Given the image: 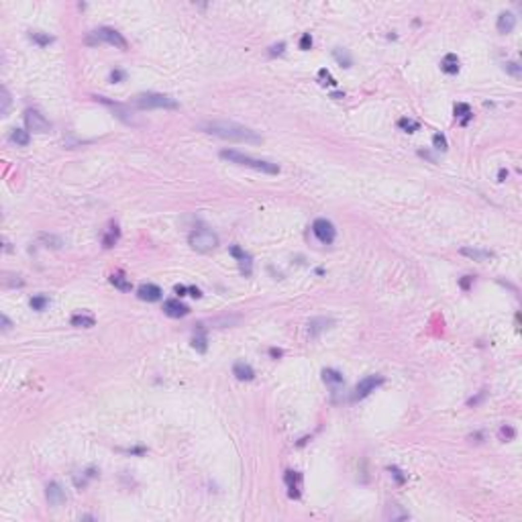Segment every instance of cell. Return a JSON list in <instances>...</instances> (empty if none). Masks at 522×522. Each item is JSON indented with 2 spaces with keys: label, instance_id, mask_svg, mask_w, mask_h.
<instances>
[{
  "label": "cell",
  "instance_id": "3",
  "mask_svg": "<svg viewBox=\"0 0 522 522\" xmlns=\"http://www.w3.org/2000/svg\"><path fill=\"white\" fill-rule=\"evenodd\" d=\"M188 243H190V247H192L194 251H198V253H208V251H212V249L218 247V235H216L214 231L206 229V227H200V229H194V231L190 233Z\"/></svg>",
  "mask_w": 522,
  "mask_h": 522
},
{
  "label": "cell",
  "instance_id": "29",
  "mask_svg": "<svg viewBox=\"0 0 522 522\" xmlns=\"http://www.w3.org/2000/svg\"><path fill=\"white\" fill-rule=\"evenodd\" d=\"M39 241H41L45 247H51V249H59V247H63V241H61L59 237H55V235L41 233V235H39Z\"/></svg>",
  "mask_w": 522,
  "mask_h": 522
},
{
  "label": "cell",
  "instance_id": "14",
  "mask_svg": "<svg viewBox=\"0 0 522 522\" xmlns=\"http://www.w3.org/2000/svg\"><path fill=\"white\" fill-rule=\"evenodd\" d=\"M233 376L239 382H251L255 378V371H253V367L247 361L241 359V361H235V365H233Z\"/></svg>",
  "mask_w": 522,
  "mask_h": 522
},
{
  "label": "cell",
  "instance_id": "35",
  "mask_svg": "<svg viewBox=\"0 0 522 522\" xmlns=\"http://www.w3.org/2000/svg\"><path fill=\"white\" fill-rule=\"evenodd\" d=\"M516 436V430L510 426V424H504L502 428H500V438L502 440H512Z\"/></svg>",
  "mask_w": 522,
  "mask_h": 522
},
{
  "label": "cell",
  "instance_id": "16",
  "mask_svg": "<svg viewBox=\"0 0 522 522\" xmlns=\"http://www.w3.org/2000/svg\"><path fill=\"white\" fill-rule=\"evenodd\" d=\"M331 327H333V320L327 318V316L310 318V323H308V335H310V337H318L323 331H327V329H331Z\"/></svg>",
  "mask_w": 522,
  "mask_h": 522
},
{
  "label": "cell",
  "instance_id": "39",
  "mask_svg": "<svg viewBox=\"0 0 522 522\" xmlns=\"http://www.w3.org/2000/svg\"><path fill=\"white\" fill-rule=\"evenodd\" d=\"M110 80H112V82H121V80H125V71H121V69H112V71H110Z\"/></svg>",
  "mask_w": 522,
  "mask_h": 522
},
{
  "label": "cell",
  "instance_id": "22",
  "mask_svg": "<svg viewBox=\"0 0 522 522\" xmlns=\"http://www.w3.org/2000/svg\"><path fill=\"white\" fill-rule=\"evenodd\" d=\"M110 284H112L116 290H121V292H131V290H133L131 279H129L123 271H114V273L110 275Z\"/></svg>",
  "mask_w": 522,
  "mask_h": 522
},
{
  "label": "cell",
  "instance_id": "34",
  "mask_svg": "<svg viewBox=\"0 0 522 522\" xmlns=\"http://www.w3.org/2000/svg\"><path fill=\"white\" fill-rule=\"evenodd\" d=\"M318 82H320L323 86H335V84H337L335 78L331 76V71H329L327 67H323V69L318 71Z\"/></svg>",
  "mask_w": 522,
  "mask_h": 522
},
{
  "label": "cell",
  "instance_id": "41",
  "mask_svg": "<svg viewBox=\"0 0 522 522\" xmlns=\"http://www.w3.org/2000/svg\"><path fill=\"white\" fill-rule=\"evenodd\" d=\"M284 47H286V43H279V45H273V47H271V51H269V53H271V55H275V53H277V55H279V53H284Z\"/></svg>",
  "mask_w": 522,
  "mask_h": 522
},
{
  "label": "cell",
  "instance_id": "26",
  "mask_svg": "<svg viewBox=\"0 0 522 522\" xmlns=\"http://www.w3.org/2000/svg\"><path fill=\"white\" fill-rule=\"evenodd\" d=\"M455 116L461 121V125H467V121L473 116L471 106L465 104V102H457V104H455Z\"/></svg>",
  "mask_w": 522,
  "mask_h": 522
},
{
  "label": "cell",
  "instance_id": "25",
  "mask_svg": "<svg viewBox=\"0 0 522 522\" xmlns=\"http://www.w3.org/2000/svg\"><path fill=\"white\" fill-rule=\"evenodd\" d=\"M11 141L17 143V145H21V147H27V145L31 143V133H29L27 129H15V131L11 133Z\"/></svg>",
  "mask_w": 522,
  "mask_h": 522
},
{
  "label": "cell",
  "instance_id": "43",
  "mask_svg": "<svg viewBox=\"0 0 522 522\" xmlns=\"http://www.w3.org/2000/svg\"><path fill=\"white\" fill-rule=\"evenodd\" d=\"M186 292H188V288H186V286H180V284L176 286V294H180V296H186Z\"/></svg>",
  "mask_w": 522,
  "mask_h": 522
},
{
  "label": "cell",
  "instance_id": "13",
  "mask_svg": "<svg viewBox=\"0 0 522 522\" xmlns=\"http://www.w3.org/2000/svg\"><path fill=\"white\" fill-rule=\"evenodd\" d=\"M164 312L168 316H172V318H182V316H186L190 312V308L186 304H182L178 298H170V300L164 302Z\"/></svg>",
  "mask_w": 522,
  "mask_h": 522
},
{
  "label": "cell",
  "instance_id": "6",
  "mask_svg": "<svg viewBox=\"0 0 522 522\" xmlns=\"http://www.w3.org/2000/svg\"><path fill=\"white\" fill-rule=\"evenodd\" d=\"M312 233H314V237H316L320 243H325V245H331V243L335 241V237H337L335 225H333L331 220H327V218H316V220L312 222Z\"/></svg>",
  "mask_w": 522,
  "mask_h": 522
},
{
  "label": "cell",
  "instance_id": "11",
  "mask_svg": "<svg viewBox=\"0 0 522 522\" xmlns=\"http://www.w3.org/2000/svg\"><path fill=\"white\" fill-rule=\"evenodd\" d=\"M45 496H47V502H49L51 506H55V508L67 502V496H65L63 488H61L57 481L47 484V488H45Z\"/></svg>",
  "mask_w": 522,
  "mask_h": 522
},
{
  "label": "cell",
  "instance_id": "7",
  "mask_svg": "<svg viewBox=\"0 0 522 522\" xmlns=\"http://www.w3.org/2000/svg\"><path fill=\"white\" fill-rule=\"evenodd\" d=\"M382 384H384V378H382V376H367V378H363V380L355 386L353 400H363V398H367L371 392H376Z\"/></svg>",
  "mask_w": 522,
  "mask_h": 522
},
{
  "label": "cell",
  "instance_id": "33",
  "mask_svg": "<svg viewBox=\"0 0 522 522\" xmlns=\"http://www.w3.org/2000/svg\"><path fill=\"white\" fill-rule=\"evenodd\" d=\"M432 145H434V149H438V151H447V147H449L447 137L443 133H434L432 135Z\"/></svg>",
  "mask_w": 522,
  "mask_h": 522
},
{
  "label": "cell",
  "instance_id": "20",
  "mask_svg": "<svg viewBox=\"0 0 522 522\" xmlns=\"http://www.w3.org/2000/svg\"><path fill=\"white\" fill-rule=\"evenodd\" d=\"M69 323H71V327H76V329H92V327L96 325L94 316H92V314H86V312H78V314H73Z\"/></svg>",
  "mask_w": 522,
  "mask_h": 522
},
{
  "label": "cell",
  "instance_id": "27",
  "mask_svg": "<svg viewBox=\"0 0 522 522\" xmlns=\"http://www.w3.org/2000/svg\"><path fill=\"white\" fill-rule=\"evenodd\" d=\"M333 57L341 63V67H351V63H353V59H351L349 51H347V49H341V47L333 49Z\"/></svg>",
  "mask_w": 522,
  "mask_h": 522
},
{
  "label": "cell",
  "instance_id": "37",
  "mask_svg": "<svg viewBox=\"0 0 522 522\" xmlns=\"http://www.w3.org/2000/svg\"><path fill=\"white\" fill-rule=\"evenodd\" d=\"M312 47V37H310V33H304L302 37H300V49L302 51H308Z\"/></svg>",
  "mask_w": 522,
  "mask_h": 522
},
{
  "label": "cell",
  "instance_id": "1",
  "mask_svg": "<svg viewBox=\"0 0 522 522\" xmlns=\"http://www.w3.org/2000/svg\"><path fill=\"white\" fill-rule=\"evenodd\" d=\"M202 131L210 133V135H216L220 139H229V141L261 143V137L253 129H249L245 125H239V123H233V121H212V123L202 125Z\"/></svg>",
  "mask_w": 522,
  "mask_h": 522
},
{
  "label": "cell",
  "instance_id": "28",
  "mask_svg": "<svg viewBox=\"0 0 522 522\" xmlns=\"http://www.w3.org/2000/svg\"><path fill=\"white\" fill-rule=\"evenodd\" d=\"M29 39H31V41H35L39 47H45V45L53 43V37H51V35H47V33H41V31H31V33H29Z\"/></svg>",
  "mask_w": 522,
  "mask_h": 522
},
{
  "label": "cell",
  "instance_id": "31",
  "mask_svg": "<svg viewBox=\"0 0 522 522\" xmlns=\"http://www.w3.org/2000/svg\"><path fill=\"white\" fill-rule=\"evenodd\" d=\"M47 306H49V298H47V296L39 294V296H33V298H31V308H33V310L41 312V310H45Z\"/></svg>",
  "mask_w": 522,
  "mask_h": 522
},
{
  "label": "cell",
  "instance_id": "15",
  "mask_svg": "<svg viewBox=\"0 0 522 522\" xmlns=\"http://www.w3.org/2000/svg\"><path fill=\"white\" fill-rule=\"evenodd\" d=\"M323 382L327 386H331L333 392H339L343 388V384H345L343 374H341V371H337V369H323Z\"/></svg>",
  "mask_w": 522,
  "mask_h": 522
},
{
  "label": "cell",
  "instance_id": "18",
  "mask_svg": "<svg viewBox=\"0 0 522 522\" xmlns=\"http://www.w3.org/2000/svg\"><path fill=\"white\" fill-rule=\"evenodd\" d=\"M118 239H121V229H118L116 222H110V225L106 227V231H104V235H102V245L106 249H110V247H114L118 243Z\"/></svg>",
  "mask_w": 522,
  "mask_h": 522
},
{
  "label": "cell",
  "instance_id": "30",
  "mask_svg": "<svg viewBox=\"0 0 522 522\" xmlns=\"http://www.w3.org/2000/svg\"><path fill=\"white\" fill-rule=\"evenodd\" d=\"M9 108H11V94H9V90L3 86V88H0V114L7 116V114H9Z\"/></svg>",
  "mask_w": 522,
  "mask_h": 522
},
{
  "label": "cell",
  "instance_id": "42",
  "mask_svg": "<svg viewBox=\"0 0 522 522\" xmlns=\"http://www.w3.org/2000/svg\"><path fill=\"white\" fill-rule=\"evenodd\" d=\"M188 292H190V296H194V298H200V296H202V292H200L198 288H194V286H190Z\"/></svg>",
  "mask_w": 522,
  "mask_h": 522
},
{
  "label": "cell",
  "instance_id": "4",
  "mask_svg": "<svg viewBox=\"0 0 522 522\" xmlns=\"http://www.w3.org/2000/svg\"><path fill=\"white\" fill-rule=\"evenodd\" d=\"M135 104L139 108H164V110H176L180 106L176 98H172L168 94H157V92L139 94L135 98Z\"/></svg>",
  "mask_w": 522,
  "mask_h": 522
},
{
  "label": "cell",
  "instance_id": "44",
  "mask_svg": "<svg viewBox=\"0 0 522 522\" xmlns=\"http://www.w3.org/2000/svg\"><path fill=\"white\" fill-rule=\"evenodd\" d=\"M506 178H508V172H506V170H500V172H498V180H500V182H504Z\"/></svg>",
  "mask_w": 522,
  "mask_h": 522
},
{
  "label": "cell",
  "instance_id": "24",
  "mask_svg": "<svg viewBox=\"0 0 522 522\" xmlns=\"http://www.w3.org/2000/svg\"><path fill=\"white\" fill-rule=\"evenodd\" d=\"M192 345H194V349H196L198 353H206L208 343H206V333H204L202 325H198V329H196V333H194V337H192Z\"/></svg>",
  "mask_w": 522,
  "mask_h": 522
},
{
  "label": "cell",
  "instance_id": "8",
  "mask_svg": "<svg viewBox=\"0 0 522 522\" xmlns=\"http://www.w3.org/2000/svg\"><path fill=\"white\" fill-rule=\"evenodd\" d=\"M25 127H27V131L31 133H47L49 129H51V125H49V121L39 112V110H35V108H29V110H25Z\"/></svg>",
  "mask_w": 522,
  "mask_h": 522
},
{
  "label": "cell",
  "instance_id": "40",
  "mask_svg": "<svg viewBox=\"0 0 522 522\" xmlns=\"http://www.w3.org/2000/svg\"><path fill=\"white\" fill-rule=\"evenodd\" d=\"M0 318H3V331H5V333H7V331H11L13 323L9 320V316H7V314H3V316H0Z\"/></svg>",
  "mask_w": 522,
  "mask_h": 522
},
{
  "label": "cell",
  "instance_id": "9",
  "mask_svg": "<svg viewBox=\"0 0 522 522\" xmlns=\"http://www.w3.org/2000/svg\"><path fill=\"white\" fill-rule=\"evenodd\" d=\"M231 255L239 261V269H241V273H243L245 277H249V275L253 273V259H251V255H249V253H245L239 245H233V247H231Z\"/></svg>",
  "mask_w": 522,
  "mask_h": 522
},
{
  "label": "cell",
  "instance_id": "12",
  "mask_svg": "<svg viewBox=\"0 0 522 522\" xmlns=\"http://www.w3.org/2000/svg\"><path fill=\"white\" fill-rule=\"evenodd\" d=\"M284 479H286V486H288V494H290V498H300V490H302V473H298V471H286Z\"/></svg>",
  "mask_w": 522,
  "mask_h": 522
},
{
  "label": "cell",
  "instance_id": "32",
  "mask_svg": "<svg viewBox=\"0 0 522 522\" xmlns=\"http://www.w3.org/2000/svg\"><path fill=\"white\" fill-rule=\"evenodd\" d=\"M398 127H400V129H404L406 133H414V131H418V129H420V125H418L416 121H412V118H406V116L398 121Z\"/></svg>",
  "mask_w": 522,
  "mask_h": 522
},
{
  "label": "cell",
  "instance_id": "17",
  "mask_svg": "<svg viewBox=\"0 0 522 522\" xmlns=\"http://www.w3.org/2000/svg\"><path fill=\"white\" fill-rule=\"evenodd\" d=\"M496 27H498V31H500L502 35H508V33H512L514 27H516V17H514L512 13H500Z\"/></svg>",
  "mask_w": 522,
  "mask_h": 522
},
{
  "label": "cell",
  "instance_id": "5",
  "mask_svg": "<svg viewBox=\"0 0 522 522\" xmlns=\"http://www.w3.org/2000/svg\"><path fill=\"white\" fill-rule=\"evenodd\" d=\"M88 43H108L116 49H127V39L116 31V29H110V27H100L96 31H92V35L88 37Z\"/></svg>",
  "mask_w": 522,
  "mask_h": 522
},
{
  "label": "cell",
  "instance_id": "10",
  "mask_svg": "<svg viewBox=\"0 0 522 522\" xmlns=\"http://www.w3.org/2000/svg\"><path fill=\"white\" fill-rule=\"evenodd\" d=\"M137 296H139V300H145V302H157V300H162L164 292L155 284H143V286H139Z\"/></svg>",
  "mask_w": 522,
  "mask_h": 522
},
{
  "label": "cell",
  "instance_id": "38",
  "mask_svg": "<svg viewBox=\"0 0 522 522\" xmlns=\"http://www.w3.org/2000/svg\"><path fill=\"white\" fill-rule=\"evenodd\" d=\"M390 473L396 477V481H398V484H404V481H406V475H402V471H400L398 467H390Z\"/></svg>",
  "mask_w": 522,
  "mask_h": 522
},
{
  "label": "cell",
  "instance_id": "2",
  "mask_svg": "<svg viewBox=\"0 0 522 522\" xmlns=\"http://www.w3.org/2000/svg\"><path fill=\"white\" fill-rule=\"evenodd\" d=\"M220 157L227 159L235 166H243V168H251V170H257V172H263V174H279V166L273 164V162H267V159H257V157H251V155H245L237 149H222L220 151Z\"/></svg>",
  "mask_w": 522,
  "mask_h": 522
},
{
  "label": "cell",
  "instance_id": "19",
  "mask_svg": "<svg viewBox=\"0 0 522 522\" xmlns=\"http://www.w3.org/2000/svg\"><path fill=\"white\" fill-rule=\"evenodd\" d=\"M440 69H443L445 73H449V76L457 73V71H459V57H457L455 53H447V55L443 57V61H440Z\"/></svg>",
  "mask_w": 522,
  "mask_h": 522
},
{
  "label": "cell",
  "instance_id": "23",
  "mask_svg": "<svg viewBox=\"0 0 522 522\" xmlns=\"http://www.w3.org/2000/svg\"><path fill=\"white\" fill-rule=\"evenodd\" d=\"M386 518L394 522V520H406V518H410V514L398 504H388L386 506Z\"/></svg>",
  "mask_w": 522,
  "mask_h": 522
},
{
  "label": "cell",
  "instance_id": "36",
  "mask_svg": "<svg viewBox=\"0 0 522 522\" xmlns=\"http://www.w3.org/2000/svg\"><path fill=\"white\" fill-rule=\"evenodd\" d=\"M504 69H506L508 73H512V76H516V78L522 73V67H520L516 61H506V63H504Z\"/></svg>",
  "mask_w": 522,
  "mask_h": 522
},
{
  "label": "cell",
  "instance_id": "21",
  "mask_svg": "<svg viewBox=\"0 0 522 522\" xmlns=\"http://www.w3.org/2000/svg\"><path fill=\"white\" fill-rule=\"evenodd\" d=\"M459 251H461V255L471 257V259H475V261H488V259H492V257H494V253H492V251L473 249V247H461Z\"/></svg>",
  "mask_w": 522,
  "mask_h": 522
}]
</instances>
